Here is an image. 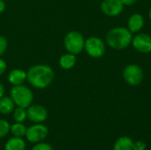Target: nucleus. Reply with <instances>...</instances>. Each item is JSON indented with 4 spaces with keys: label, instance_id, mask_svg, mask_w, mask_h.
I'll use <instances>...</instances> for the list:
<instances>
[{
    "label": "nucleus",
    "instance_id": "obj_1",
    "mask_svg": "<svg viewBox=\"0 0 151 150\" xmlns=\"http://www.w3.org/2000/svg\"><path fill=\"white\" fill-rule=\"evenodd\" d=\"M55 73L53 69L45 64H38L31 66L27 72V80L35 88L44 89L53 81Z\"/></svg>",
    "mask_w": 151,
    "mask_h": 150
},
{
    "label": "nucleus",
    "instance_id": "obj_2",
    "mask_svg": "<svg viewBox=\"0 0 151 150\" xmlns=\"http://www.w3.org/2000/svg\"><path fill=\"white\" fill-rule=\"evenodd\" d=\"M133 34L131 31L124 27H113L108 31L106 34L107 44L114 50L127 49L132 42Z\"/></svg>",
    "mask_w": 151,
    "mask_h": 150
},
{
    "label": "nucleus",
    "instance_id": "obj_3",
    "mask_svg": "<svg viewBox=\"0 0 151 150\" xmlns=\"http://www.w3.org/2000/svg\"><path fill=\"white\" fill-rule=\"evenodd\" d=\"M10 97L18 107L28 108L34 101V94L32 90L21 84L18 86H12L10 90Z\"/></svg>",
    "mask_w": 151,
    "mask_h": 150
},
{
    "label": "nucleus",
    "instance_id": "obj_4",
    "mask_svg": "<svg viewBox=\"0 0 151 150\" xmlns=\"http://www.w3.org/2000/svg\"><path fill=\"white\" fill-rule=\"evenodd\" d=\"M84 36L78 31L68 32L64 38V46L67 52L74 55L80 54L84 50Z\"/></svg>",
    "mask_w": 151,
    "mask_h": 150
},
{
    "label": "nucleus",
    "instance_id": "obj_5",
    "mask_svg": "<svg viewBox=\"0 0 151 150\" xmlns=\"http://www.w3.org/2000/svg\"><path fill=\"white\" fill-rule=\"evenodd\" d=\"M123 78L128 85L135 87L142 83L144 78V72L140 65L136 64H130L124 68Z\"/></svg>",
    "mask_w": 151,
    "mask_h": 150
},
{
    "label": "nucleus",
    "instance_id": "obj_6",
    "mask_svg": "<svg viewBox=\"0 0 151 150\" xmlns=\"http://www.w3.org/2000/svg\"><path fill=\"white\" fill-rule=\"evenodd\" d=\"M84 50L89 57L99 58L105 53V44L101 38L97 36H90L85 40Z\"/></svg>",
    "mask_w": 151,
    "mask_h": 150
},
{
    "label": "nucleus",
    "instance_id": "obj_7",
    "mask_svg": "<svg viewBox=\"0 0 151 150\" xmlns=\"http://www.w3.org/2000/svg\"><path fill=\"white\" fill-rule=\"evenodd\" d=\"M49 134L47 126L42 124H35L27 128L25 137L31 143H39L43 141Z\"/></svg>",
    "mask_w": 151,
    "mask_h": 150
},
{
    "label": "nucleus",
    "instance_id": "obj_8",
    "mask_svg": "<svg viewBox=\"0 0 151 150\" xmlns=\"http://www.w3.org/2000/svg\"><path fill=\"white\" fill-rule=\"evenodd\" d=\"M27 118L35 124H42L48 118V111L45 107L40 104H31L27 108Z\"/></svg>",
    "mask_w": 151,
    "mask_h": 150
},
{
    "label": "nucleus",
    "instance_id": "obj_9",
    "mask_svg": "<svg viewBox=\"0 0 151 150\" xmlns=\"http://www.w3.org/2000/svg\"><path fill=\"white\" fill-rule=\"evenodd\" d=\"M132 45L135 50L141 53L151 52V36L150 34L140 33L133 36Z\"/></svg>",
    "mask_w": 151,
    "mask_h": 150
},
{
    "label": "nucleus",
    "instance_id": "obj_10",
    "mask_svg": "<svg viewBox=\"0 0 151 150\" xmlns=\"http://www.w3.org/2000/svg\"><path fill=\"white\" fill-rule=\"evenodd\" d=\"M102 11L109 17L119 16L124 10L121 0H104L101 4Z\"/></svg>",
    "mask_w": 151,
    "mask_h": 150
},
{
    "label": "nucleus",
    "instance_id": "obj_11",
    "mask_svg": "<svg viewBox=\"0 0 151 150\" xmlns=\"http://www.w3.org/2000/svg\"><path fill=\"white\" fill-rule=\"evenodd\" d=\"M144 18L140 13H134L132 14L127 21V28L131 31L132 34L138 33L141 31L144 27Z\"/></svg>",
    "mask_w": 151,
    "mask_h": 150
},
{
    "label": "nucleus",
    "instance_id": "obj_12",
    "mask_svg": "<svg viewBox=\"0 0 151 150\" xmlns=\"http://www.w3.org/2000/svg\"><path fill=\"white\" fill-rule=\"evenodd\" d=\"M7 79L12 86L21 85L27 80V72L22 69H13L8 73Z\"/></svg>",
    "mask_w": 151,
    "mask_h": 150
},
{
    "label": "nucleus",
    "instance_id": "obj_13",
    "mask_svg": "<svg viewBox=\"0 0 151 150\" xmlns=\"http://www.w3.org/2000/svg\"><path fill=\"white\" fill-rule=\"evenodd\" d=\"M76 62H77L76 55L72 54L70 52L63 54L59 57V61H58L59 66L64 70H70L73 68L74 65H76Z\"/></svg>",
    "mask_w": 151,
    "mask_h": 150
},
{
    "label": "nucleus",
    "instance_id": "obj_14",
    "mask_svg": "<svg viewBox=\"0 0 151 150\" xmlns=\"http://www.w3.org/2000/svg\"><path fill=\"white\" fill-rule=\"evenodd\" d=\"M15 103L10 96H3L0 98V113L3 115H8L12 113L15 109Z\"/></svg>",
    "mask_w": 151,
    "mask_h": 150
},
{
    "label": "nucleus",
    "instance_id": "obj_15",
    "mask_svg": "<svg viewBox=\"0 0 151 150\" xmlns=\"http://www.w3.org/2000/svg\"><path fill=\"white\" fill-rule=\"evenodd\" d=\"M4 150H25L26 143L22 138L12 137L10 138L4 145Z\"/></svg>",
    "mask_w": 151,
    "mask_h": 150
},
{
    "label": "nucleus",
    "instance_id": "obj_16",
    "mask_svg": "<svg viewBox=\"0 0 151 150\" xmlns=\"http://www.w3.org/2000/svg\"><path fill=\"white\" fill-rule=\"evenodd\" d=\"M134 141L128 136L119 137L114 143L113 150H133Z\"/></svg>",
    "mask_w": 151,
    "mask_h": 150
},
{
    "label": "nucleus",
    "instance_id": "obj_17",
    "mask_svg": "<svg viewBox=\"0 0 151 150\" xmlns=\"http://www.w3.org/2000/svg\"><path fill=\"white\" fill-rule=\"evenodd\" d=\"M10 132L14 136V137H19V138H22L26 135V132H27V127L23 123H19V122H15L13 125L11 126L10 128Z\"/></svg>",
    "mask_w": 151,
    "mask_h": 150
},
{
    "label": "nucleus",
    "instance_id": "obj_18",
    "mask_svg": "<svg viewBox=\"0 0 151 150\" xmlns=\"http://www.w3.org/2000/svg\"><path fill=\"white\" fill-rule=\"evenodd\" d=\"M12 113H13V118H14L15 122L23 123L27 118V113L26 108L17 106L14 109V111H12Z\"/></svg>",
    "mask_w": 151,
    "mask_h": 150
},
{
    "label": "nucleus",
    "instance_id": "obj_19",
    "mask_svg": "<svg viewBox=\"0 0 151 150\" xmlns=\"http://www.w3.org/2000/svg\"><path fill=\"white\" fill-rule=\"evenodd\" d=\"M11 125L5 119H0V138L5 137L10 132Z\"/></svg>",
    "mask_w": 151,
    "mask_h": 150
},
{
    "label": "nucleus",
    "instance_id": "obj_20",
    "mask_svg": "<svg viewBox=\"0 0 151 150\" xmlns=\"http://www.w3.org/2000/svg\"><path fill=\"white\" fill-rule=\"evenodd\" d=\"M7 48H8L7 39L4 35L0 34V57H2L5 53Z\"/></svg>",
    "mask_w": 151,
    "mask_h": 150
},
{
    "label": "nucleus",
    "instance_id": "obj_21",
    "mask_svg": "<svg viewBox=\"0 0 151 150\" xmlns=\"http://www.w3.org/2000/svg\"><path fill=\"white\" fill-rule=\"evenodd\" d=\"M31 150H54V149H53V148H52L50 144H48V143H46V142L42 141V142H39V143H35V145L32 148V149Z\"/></svg>",
    "mask_w": 151,
    "mask_h": 150
},
{
    "label": "nucleus",
    "instance_id": "obj_22",
    "mask_svg": "<svg viewBox=\"0 0 151 150\" xmlns=\"http://www.w3.org/2000/svg\"><path fill=\"white\" fill-rule=\"evenodd\" d=\"M147 148V145L142 141H134L133 144V150H145Z\"/></svg>",
    "mask_w": 151,
    "mask_h": 150
},
{
    "label": "nucleus",
    "instance_id": "obj_23",
    "mask_svg": "<svg viewBox=\"0 0 151 150\" xmlns=\"http://www.w3.org/2000/svg\"><path fill=\"white\" fill-rule=\"evenodd\" d=\"M7 69V64L6 62L0 57V76L3 75Z\"/></svg>",
    "mask_w": 151,
    "mask_h": 150
},
{
    "label": "nucleus",
    "instance_id": "obj_24",
    "mask_svg": "<svg viewBox=\"0 0 151 150\" xmlns=\"http://www.w3.org/2000/svg\"><path fill=\"white\" fill-rule=\"evenodd\" d=\"M6 8V4L4 0H0V14L3 13L5 11Z\"/></svg>",
    "mask_w": 151,
    "mask_h": 150
},
{
    "label": "nucleus",
    "instance_id": "obj_25",
    "mask_svg": "<svg viewBox=\"0 0 151 150\" xmlns=\"http://www.w3.org/2000/svg\"><path fill=\"white\" fill-rule=\"evenodd\" d=\"M137 0H121L124 5H132L136 3Z\"/></svg>",
    "mask_w": 151,
    "mask_h": 150
},
{
    "label": "nucleus",
    "instance_id": "obj_26",
    "mask_svg": "<svg viewBox=\"0 0 151 150\" xmlns=\"http://www.w3.org/2000/svg\"><path fill=\"white\" fill-rule=\"evenodd\" d=\"M4 95V88L3 86V84L0 82V98H2Z\"/></svg>",
    "mask_w": 151,
    "mask_h": 150
},
{
    "label": "nucleus",
    "instance_id": "obj_27",
    "mask_svg": "<svg viewBox=\"0 0 151 150\" xmlns=\"http://www.w3.org/2000/svg\"><path fill=\"white\" fill-rule=\"evenodd\" d=\"M149 17H150V19L151 20V7L150 9V11H149Z\"/></svg>",
    "mask_w": 151,
    "mask_h": 150
}]
</instances>
